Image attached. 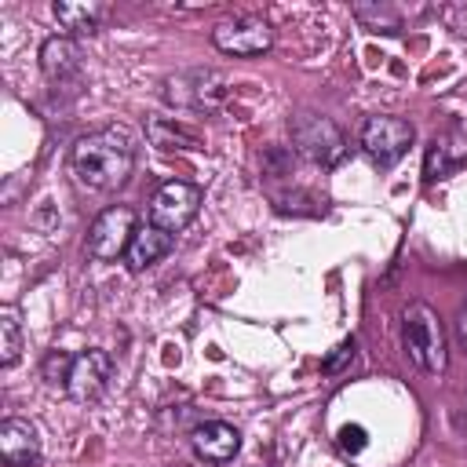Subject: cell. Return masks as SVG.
I'll return each instance as SVG.
<instances>
[{"instance_id": "cell-1", "label": "cell", "mask_w": 467, "mask_h": 467, "mask_svg": "<svg viewBox=\"0 0 467 467\" xmlns=\"http://www.w3.org/2000/svg\"><path fill=\"white\" fill-rule=\"evenodd\" d=\"M69 168L84 190H95V193L120 190L135 168V139L117 124L88 131L73 142Z\"/></svg>"}, {"instance_id": "cell-2", "label": "cell", "mask_w": 467, "mask_h": 467, "mask_svg": "<svg viewBox=\"0 0 467 467\" xmlns=\"http://www.w3.org/2000/svg\"><path fill=\"white\" fill-rule=\"evenodd\" d=\"M401 343L409 361L427 372V376H441L449 365V339H445V325L438 317V310L431 303H409L401 314Z\"/></svg>"}, {"instance_id": "cell-3", "label": "cell", "mask_w": 467, "mask_h": 467, "mask_svg": "<svg viewBox=\"0 0 467 467\" xmlns=\"http://www.w3.org/2000/svg\"><path fill=\"white\" fill-rule=\"evenodd\" d=\"M288 131H292L296 150H299L310 164H317V168H332V164H339L343 153H347V139H343V131H339L336 120L325 117V113L303 109V113L292 117Z\"/></svg>"}, {"instance_id": "cell-4", "label": "cell", "mask_w": 467, "mask_h": 467, "mask_svg": "<svg viewBox=\"0 0 467 467\" xmlns=\"http://www.w3.org/2000/svg\"><path fill=\"white\" fill-rule=\"evenodd\" d=\"M135 230H139L135 208H131V204H109V208H102V212L95 215V223L88 226L84 248H88V255H91L95 263H113V259H120V255L128 252Z\"/></svg>"}, {"instance_id": "cell-5", "label": "cell", "mask_w": 467, "mask_h": 467, "mask_svg": "<svg viewBox=\"0 0 467 467\" xmlns=\"http://www.w3.org/2000/svg\"><path fill=\"white\" fill-rule=\"evenodd\" d=\"M412 135H416V128H412L405 117L376 113V117H368V120L361 124V150H365V157H368L372 164L390 168V164H398V161L409 153Z\"/></svg>"}, {"instance_id": "cell-6", "label": "cell", "mask_w": 467, "mask_h": 467, "mask_svg": "<svg viewBox=\"0 0 467 467\" xmlns=\"http://www.w3.org/2000/svg\"><path fill=\"white\" fill-rule=\"evenodd\" d=\"M201 201H204L201 186H193L186 179H168L150 197V223L168 230V234H179V230H186L197 219Z\"/></svg>"}, {"instance_id": "cell-7", "label": "cell", "mask_w": 467, "mask_h": 467, "mask_svg": "<svg viewBox=\"0 0 467 467\" xmlns=\"http://www.w3.org/2000/svg\"><path fill=\"white\" fill-rule=\"evenodd\" d=\"M212 44L234 58H259L274 47V29H270V22H263L255 15H241V18L219 22L212 29Z\"/></svg>"}, {"instance_id": "cell-8", "label": "cell", "mask_w": 467, "mask_h": 467, "mask_svg": "<svg viewBox=\"0 0 467 467\" xmlns=\"http://www.w3.org/2000/svg\"><path fill=\"white\" fill-rule=\"evenodd\" d=\"M113 379V354L109 350H99V347H88L80 354H73V365H69V376L62 383V390L80 401V405H91L106 394Z\"/></svg>"}, {"instance_id": "cell-9", "label": "cell", "mask_w": 467, "mask_h": 467, "mask_svg": "<svg viewBox=\"0 0 467 467\" xmlns=\"http://www.w3.org/2000/svg\"><path fill=\"white\" fill-rule=\"evenodd\" d=\"M164 99L182 109H215L226 99V77L215 69H190L164 80Z\"/></svg>"}, {"instance_id": "cell-10", "label": "cell", "mask_w": 467, "mask_h": 467, "mask_svg": "<svg viewBox=\"0 0 467 467\" xmlns=\"http://www.w3.org/2000/svg\"><path fill=\"white\" fill-rule=\"evenodd\" d=\"M0 456H4V467H40L44 449H40L36 427L18 416L4 420L0 423Z\"/></svg>"}, {"instance_id": "cell-11", "label": "cell", "mask_w": 467, "mask_h": 467, "mask_svg": "<svg viewBox=\"0 0 467 467\" xmlns=\"http://www.w3.org/2000/svg\"><path fill=\"white\" fill-rule=\"evenodd\" d=\"M190 445L204 463H230L241 449V431L223 423V420H204V423L193 427Z\"/></svg>"}, {"instance_id": "cell-12", "label": "cell", "mask_w": 467, "mask_h": 467, "mask_svg": "<svg viewBox=\"0 0 467 467\" xmlns=\"http://www.w3.org/2000/svg\"><path fill=\"white\" fill-rule=\"evenodd\" d=\"M171 248H175V234H168V230H161L153 223H142L135 230V237H131L128 252H124V263H128V270L139 274V270H150L153 263H161Z\"/></svg>"}, {"instance_id": "cell-13", "label": "cell", "mask_w": 467, "mask_h": 467, "mask_svg": "<svg viewBox=\"0 0 467 467\" xmlns=\"http://www.w3.org/2000/svg\"><path fill=\"white\" fill-rule=\"evenodd\" d=\"M40 69H44V77L47 80H69V77H77L80 73V47H77V40L73 36H47L44 44H40Z\"/></svg>"}, {"instance_id": "cell-14", "label": "cell", "mask_w": 467, "mask_h": 467, "mask_svg": "<svg viewBox=\"0 0 467 467\" xmlns=\"http://www.w3.org/2000/svg\"><path fill=\"white\" fill-rule=\"evenodd\" d=\"M55 11V18H58V26L66 29V36L73 33V36H91L102 22H106V15H109V7L106 4H95V0H80V4H55L51 7Z\"/></svg>"}, {"instance_id": "cell-15", "label": "cell", "mask_w": 467, "mask_h": 467, "mask_svg": "<svg viewBox=\"0 0 467 467\" xmlns=\"http://www.w3.org/2000/svg\"><path fill=\"white\" fill-rule=\"evenodd\" d=\"M146 135H150L153 146H161V150H201V139H197L186 124L168 120V117H153V120L146 124Z\"/></svg>"}, {"instance_id": "cell-16", "label": "cell", "mask_w": 467, "mask_h": 467, "mask_svg": "<svg viewBox=\"0 0 467 467\" xmlns=\"http://www.w3.org/2000/svg\"><path fill=\"white\" fill-rule=\"evenodd\" d=\"M18 358H22V325L15 310H4L0 314V365L11 368Z\"/></svg>"}, {"instance_id": "cell-17", "label": "cell", "mask_w": 467, "mask_h": 467, "mask_svg": "<svg viewBox=\"0 0 467 467\" xmlns=\"http://www.w3.org/2000/svg\"><path fill=\"white\" fill-rule=\"evenodd\" d=\"M69 365H73V358H69L66 350H51V354L44 358V379H47V383H66Z\"/></svg>"}, {"instance_id": "cell-18", "label": "cell", "mask_w": 467, "mask_h": 467, "mask_svg": "<svg viewBox=\"0 0 467 467\" xmlns=\"http://www.w3.org/2000/svg\"><path fill=\"white\" fill-rule=\"evenodd\" d=\"M339 445H343L347 452H361V449H365V427H358V423H354V427H343V431H339Z\"/></svg>"}, {"instance_id": "cell-19", "label": "cell", "mask_w": 467, "mask_h": 467, "mask_svg": "<svg viewBox=\"0 0 467 467\" xmlns=\"http://www.w3.org/2000/svg\"><path fill=\"white\" fill-rule=\"evenodd\" d=\"M434 164H438V175H441L445 171V146H438V142H431V150H427V171H423L427 182H434Z\"/></svg>"}, {"instance_id": "cell-20", "label": "cell", "mask_w": 467, "mask_h": 467, "mask_svg": "<svg viewBox=\"0 0 467 467\" xmlns=\"http://www.w3.org/2000/svg\"><path fill=\"white\" fill-rule=\"evenodd\" d=\"M347 358H354V339H343V343L336 347V354H332V358H325V365H321V368H325V372H336Z\"/></svg>"}, {"instance_id": "cell-21", "label": "cell", "mask_w": 467, "mask_h": 467, "mask_svg": "<svg viewBox=\"0 0 467 467\" xmlns=\"http://www.w3.org/2000/svg\"><path fill=\"white\" fill-rule=\"evenodd\" d=\"M460 339H463V347H467V306H463V314H460Z\"/></svg>"}]
</instances>
